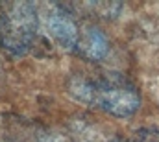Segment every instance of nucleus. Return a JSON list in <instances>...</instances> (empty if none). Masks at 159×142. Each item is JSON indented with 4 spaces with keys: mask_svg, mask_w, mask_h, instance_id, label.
Here are the masks:
<instances>
[{
    "mask_svg": "<svg viewBox=\"0 0 159 142\" xmlns=\"http://www.w3.org/2000/svg\"><path fill=\"white\" fill-rule=\"evenodd\" d=\"M37 30L35 4L24 0L0 2V48L7 55L20 57L28 54L37 39Z\"/></svg>",
    "mask_w": 159,
    "mask_h": 142,
    "instance_id": "obj_2",
    "label": "nucleus"
},
{
    "mask_svg": "<svg viewBox=\"0 0 159 142\" xmlns=\"http://www.w3.org/2000/svg\"><path fill=\"white\" fill-rule=\"evenodd\" d=\"M76 54L85 61H93V63L102 61L109 54V39L98 26L85 24L81 26V35H80Z\"/></svg>",
    "mask_w": 159,
    "mask_h": 142,
    "instance_id": "obj_4",
    "label": "nucleus"
},
{
    "mask_svg": "<svg viewBox=\"0 0 159 142\" xmlns=\"http://www.w3.org/2000/svg\"><path fill=\"white\" fill-rule=\"evenodd\" d=\"M129 142H159V129H156V127L137 129Z\"/></svg>",
    "mask_w": 159,
    "mask_h": 142,
    "instance_id": "obj_5",
    "label": "nucleus"
},
{
    "mask_svg": "<svg viewBox=\"0 0 159 142\" xmlns=\"http://www.w3.org/2000/svg\"><path fill=\"white\" fill-rule=\"evenodd\" d=\"M46 26L52 39L67 52L76 54L81 35V26L76 22L72 13L65 6H52L48 15H46Z\"/></svg>",
    "mask_w": 159,
    "mask_h": 142,
    "instance_id": "obj_3",
    "label": "nucleus"
},
{
    "mask_svg": "<svg viewBox=\"0 0 159 142\" xmlns=\"http://www.w3.org/2000/svg\"><path fill=\"white\" fill-rule=\"evenodd\" d=\"M69 94L80 104L100 109L111 116L128 118L141 107V94L135 85L119 74H94L78 72L67 81Z\"/></svg>",
    "mask_w": 159,
    "mask_h": 142,
    "instance_id": "obj_1",
    "label": "nucleus"
}]
</instances>
